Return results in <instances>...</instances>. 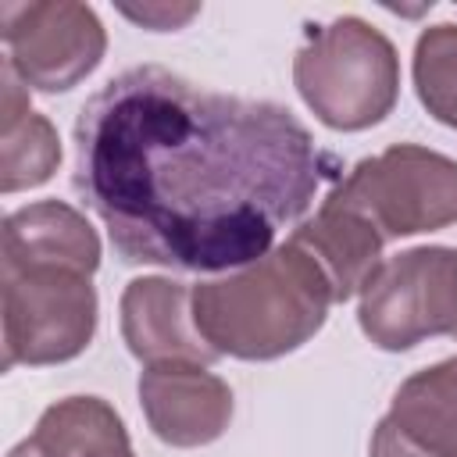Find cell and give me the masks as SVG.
I'll return each instance as SVG.
<instances>
[{"label":"cell","mask_w":457,"mask_h":457,"mask_svg":"<svg viewBox=\"0 0 457 457\" xmlns=\"http://www.w3.org/2000/svg\"><path fill=\"white\" fill-rule=\"evenodd\" d=\"M332 157L271 100L204 89L161 64L104 82L75 121V193L129 264L236 271L275 250Z\"/></svg>","instance_id":"obj_1"},{"label":"cell","mask_w":457,"mask_h":457,"mask_svg":"<svg viewBox=\"0 0 457 457\" xmlns=\"http://www.w3.org/2000/svg\"><path fill=\"white\" fill-rule=\"evenodd\" d=\"M332 289L289 239L261 261L193 286L196 332L218 357L271 361L300 350L328 318Z\"/></svg>","instance_id":"obj_2"},{"label":"cell","mask_w":457,"mask_h":457,"mask_svg":"<svg viewBox=\"0 0 457 457\" xmlns=\"http://www.w3.org/2000/svg\"><path fill=\"white\" fill-rule=\"evenodd\" d=\"M293 86L321 125L361 132L396 107L400 57L375 25L343 14L307 32L293 57Z\"/></svg>","instance_id":"obj_3"},{"label":"cell","mask_w":457,"mask_h":457,"mask_svg":"<svg viewBox=\"0 0 457 457\" xmlns=\"http://www.w3.org/2000/svg\"><path fill=\"white\" fill-rule=\"evenodd\" d=\"M328 200L368 218L382 239L439 232L457 221V161L418 143H396L357 161Z\"/></svg>","instance_id":"obj_4"},{"label":"cell","mask_w":457,"mask_h":457,"mask_svg":"<svg viewBox=\"0 0 457 457\" xmlns=\"http://www.w3.org/2000/svg\"><path fill=\"white\" fill-rule=\"evenodd\" d=\"M93 275L71 268H0L4 368L61 364L79 357L96 332Z\"/></svg>","instance_id":"obj_5"},{"label":"cell","mask_w":457,"mask_h":457,"mask_svg":"<svg viewBox=\"0 0 457 457\" xmlns=\"http://www.w3.org/2000/svg\"><path fill=\"white\" fill-rule=\"evenodd\" d=\"M361 332L382 350H411L457 325V246H414L375 271L357 307Z\"/></svg>","instance_id":"obj_6"},{"label":"cell","mask_w":457,"mask_h":457,"mask_svg":"<svg viewBox=\"0 0 457 457\" xmlns=\"http://www.w3.org/2000/svg\"><path fill=\"white\" fill-rule=\"evenodd\" d=\"M0 36L11 71L39 93H64L96 71L107 32L89 4L21 0L0 4Z\"/></svg>","instance_id":"obj_7"},{"label":"cell","mask_w":457,"mask_h":457,"mask_svg":"<svg viewBox=\"0 0 457 457\" xmlns=\"http://www.w3.org/2000/svg\"><path fill=\"white\" fill-rule=\"evenodd\" d=\"M139 403L150 432L168 446H207L232 421V389L204 364H146Z\"/></svg>","instance_id":"obj_8"},{"label":"cell","mask_w":457,"mask_h":457,"mask_svg":"<svg viewBox=\"0 0 457 457\" xmlns=\"http://www.w3.org/2000/svg\"><path fill=\"white\" fill-rule=\"evenodd\" d=\"M371 457H457V357L400 382L371 432Z\"/></svg>","instance_id":"obj_9"},{"label":"cell","mask_w":457,"mask_h":457,"mask_svg":"<svg viewBox=\"0 0 457 457\" xmlns=\"http://www.w3.org/2000/svg\"><path fill=\"white\" fill-rule=\"evenodd\" d=\"M118 314H121V339L129 353L143 364L182 361L207 368L211 361H218V353L196 332L193 289L175 278H161V275L132 278L121 293Z\"/></svg>","instance_id":"obj_10"},{"label":"cell","mask_w":457,"mask_h":457,"mask_svg":"<svg viewBox=\"0 0 457 457\" xmlns=\"http://www.w3.org/2000/svg\"><path fill=\"white\" fill-rule=\"evenodd\" d=\"M289 243L300 246L318 264L336 303L364 293V286L382 268V246H386L382 232L368 218L328 196L321 200L314 218L300 221L289 232Z\"/></svg>","instance_id":"obj_11"},{"label":"cell","mask_w":457,"mask_h":457,"mask_svg":"<svg viewBox=\"0 0 457 457\" xmlns=\"http://www.w3.org/2000/svg\"><path fill=\"white\" fill-rule=\"evenodd\" d=\"M0 268H71L93 275L100 268V239L86 214L64 200H39L4 218Z\"/></svg>","instance_id":"obj_12"},{"label":"cell","mask_w":457,"mask_h":457,"mask_svg":"<svg viewBox=\"0 0 457 457\" xmlns=\"http://www.w3.org/2000/svg\"><path fill=\"white\" fill-rule=\"evenodd\" d=\"M7 457H136V450L107 400L64 396L39 414L36 428Z\"/></svg>","instance_id":"obj_13"},{"label":"cell","mask_w":457,"mask_h":457,"mask_svg":"<svg viewBox=\"0 0 457 457\" xmlns=\"http://www.w3.org/2000/svg\"><path fill=\"white\" fill-rule=\"evenodd\" d=\"M0 189L43 186L61 164V139L39 111L29 107V86L4 61L0 71Z\"/></svg>","instance_id":"obj_14"},{"label":"cell","mask_w":457,"mask_h":457,"mask_svg":"<svg viewBox=\"0 0 457 457\" xmlns=\"http://www.w3.org/2000/svg\"><path fill=\"white\" fill-rule=\"evenodd\" d=\"M414 89L425 111L457 129V25H428L414 43Z\"/></svg>","instance_id":"obj_15"},{"label":"cell","mask_w":457,"mask_h":457,"mask_svg":"<svg viewBox=\"0 0 457 457\" xmlns=\"http://www.w3.org/2000/svg\"><path fill=\"white\" fill-rule=\"evenodd\" d=\"M125 18L146 25V29H157V32H168V29H179L186 25L200 7L196 4H186V7H171V4H143V7H121Z\"/></svg>","instance_id":"obj_16"},{"label":"cell","mask_w":457,"mask_h":457,"mask_svg":"<svg viewBox=\"0 0 457 457\" xmlns=\"http://www.w3.org/2000/svg\"><path fill=\"white\" fill-rule=\"evenodd\" d=\"M450 339H457V325H453V332H450Z\"/></svg>","instance_id":"obj_17"}]
</instances>
